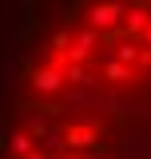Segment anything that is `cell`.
<instances>
[{"instance_id": "1", "label": "cell", "mask_w": 151, "mask_h": 159, "mask_svg": "<svg viewBox=\"0 0 151 159\" xmlns=\"http://www.w3.org/2000/svg\"><path fill=\"white\" fill-rule=\"evenodd\" d=\"M0 159H151V0H68L32 36L0 103Z\"/></svg>"}]
</instances>
